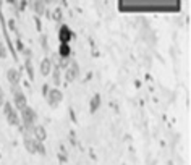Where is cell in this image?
Listing matches in <instances>:
<instances>
[{
    "mask_svg": "<svg viewBox=\"0 0 191 165\" xmlns=\"http://www.w3.org/2000/svg\"><path fill=\"white\" fill-rule=\"evenodd\" d=\"M36 118H37L36 112L32 110L29 105H26V107L21 110L20 120H23V126H36V125H34V123H36Z\"/></svg>",
    "mask_w": 191,
    "mask_h": 165,
    "instance_id": "obj_1",
    "label": "cell"
},
{
    "mask_svg": "<svg viewBox=\"0 0 191 165\" xmlns=\"http://www.w3.org/2000/svg\"><path fill=\"white\" fill-rule=\"evenodd\" d=\"M47 102L50 104V105H57L58 102H62V99H63V94L62 91H58V89H49V92H47Z\"/></svg>",
    "mask_w": 191,
    "mask_h": 165,
    "instance_id": "obj_2",
    "label": "cell"
},
{
    "mask_svg": "<svg viewBox=\"0 0 191 165\" xmlns=\"http://www.w3.org/2000/svg\"><path fill=\"white\" fill-rule=\"evenodd\" d=\"M73 37V32L71 29L67 26V25H62V28H60L58 31V39H60V44H68L70 41H71Z\"/></svg>",
    "mask_w": 191,
    "mask_h": 165,
    "instance_id": "obj_3",
    "label": "cell"
},
{
    "mask_svg": "<svg viewBox=\"0 0 191 165\" xmlns=\"http://www.w3.org/2000/svg\"><path fill=\"white\" fill-rule=\"evenodd\" d=\"M78 76H80V65L76 62H71V65L67 70V79L68 81H74V79H78Z\"/></svg>",
    "mask_w": 191,
    "mask_h": 165,
    "instance_id": "obj_4",
    "label": "cell"
},
{
    "mask_svg": "<svg viewBox=\"0 0 191 165\" xmlns=\"http://www.w3.org/2000/svg\"><path fill=\"white\" fill-rule=\"evenodd\" d=\"M7 79L12 86H18V83H20V73H18L15 68H10L7 71Z\"/></svg>",
    "mask_w": 191,
    "mask_h": 165,
    "instance_id": "obj_5",
    "label": "cell"
},
{
    "mask_svg": "<svg viewBox=\"0 0 191 165\" xmlns=\"http://www.w3.org/2000/svg\"><path fill=\"white\" fill-rule=\"evenodd\" d=\"M32 133H34V136H36L34 139L41 141V143H42V141H44L45 138H47V133H45V128H44V126H41V125H36V126H34V131H32Z\"/></svg>",
    "mask_w": 191,
    "mask_h": 165,
    "instance_id": "obj_6",
    "label": "cell"
},
{
    "mask_svg": "<svg viewBox=\"0 0 191 165\" xmlns=\"http://www.w3.org/2000/svg\"><path fill=\"white\" fill-rule=\"evenodd\" d=\"M15 105H16V108L18 110H23L26 105H28V101H26V96L25 94H16L15 96Z\"/></svg>",
    "mask_w": 191,
    "mask_h": 165,
    "instance_id": "obj_7",
    "label": "cell"
},
{
    "mask_svg": "<svg viewBox=\"0 0 191 165\" xmlns=\"http://www.w3.org/2000/svg\"><path fill=\"white\" fill-rule=\"evenodd\" d=\"M50 71H52V62H50V58L45 57L42 62H41V73H42L44 76H47Z\"/></svg>",
    "mask_w": 191,
    "mask_h": 165,
    "instance_id": "obj_8",
    "label": "cell"
},
{
    "mask_svg": "<svg viewBox=\"0 0 191 165\" xmlns=\"http://www.w3.org/2000/svg\"><path fill=\"white\" fill-rule=\"evenodd\" d=\"M7 120H8V123L13 125V126L20 125V121H21L20 120V115H18L15 110H10V112H8V114H7Z\"/></svg>",
    "mask_w": 191,
    "mask_h": 165,
    "instance_id": "obj_9",
    "label": "cell"
},
{
    "mask_svg": "<svg viewBox=\"0 0 191 165\" xmlns=\"http://www.w3.org/2000/svg\"><path fill=\"white\" fill-rule=\"evenodd\" d=\"M70 54H71V49H70V45H68V44H60V49H58L60 58H70Z\"/></svg>",
    "mask_w": 191,
    "mask_h": 165,
    "instance_id": "obj_10",
    "label": "cell"
},
{
    "mask_svg": "<svg viewBox=\"0 0 191 165\" xmlns=\"http://www.w3.org/2000/svg\"><path fill=\"white\" fill-rule=\"evenodd\" d=\"M25 147L29 150L31 154H36V139L34 138H26L25 139Z\"/></svg>",
    "mask_w": 191,
    "mask_h": 165,
    "instance_id": "obj_11",
    "label": "cell"
},
{
    "mask_svg": "<svg viewBox=\"0 0 191 165\" xmlns=\"http://www.w3.org/2000/svg\"><path fill=\"white\" fill-rule=\"evenodd\" d=\"M99 105H100V96L96 94V96L91 99V112H96L97 108H99Z\"/></svg>",
    "mask_w": 191,
    "mask_h": 165,
    "instance_id": "obj_12",
    "label": "cell"
},
{
    "mask_svg": "<svg viewBox=\"0 0 191 165\" xmlns=\"http://www.w3.org/2000/svg\"><path fill=\"white\" fill-rule=\"evenodd\" d=\"M32 8H34V12L37 15H42L44 13V2H34L32 3Z\"/></svg>",
    "mask_w": 191,
    "mask_h": 165,
    "instance_id": "obj_13",
    "label": "cell"
},
{
    "mask_svg": "<svg viewBox=\"0 0 191 165\" xmlns=\"http://www.w3.org/2000/svg\"><path fill=\"white\" fill-rule=\"evenodd\" d=\"M36 152H39V154H45V147H44V144L41 143V141H37V139H36Z\"/></svg>",
    "mask_w": 191,
    "mask_h": 165,
    "instance_id": "obj_14",
    "label": "cell"
},
{
    "mask_svg": "<svg viewBox=\"0 0 191 165\" xmlns=\"http://www.w3.org/2000/svg\"><path fill=\"white\" fill-rule=\"evenodd\" d=\"M54 81H55V84H60V68L58 67H55V70H54Z\"/></svg>",
    "mask_w": 191,
    "mask_h": 165,
    "instance_id": "obj_15",
    "label": "cell"
},
{
    "mask_svg": "<svg viewBox=\"0 0 191 165\" xmlns=\"http://www.w3.org/2000/svg\"><path fill=\"white\" fill-rule=\"evenodd\" d=\"M26 70H28V73H29V78L32 79V78H34V71H32V63H31V60H26Z\"/></svg>",
    "mask_w": 191,
    "mask_h": 165,
    "instance_id": "obj_16",
    "label": "cell"
},
{
    "mask_svg": "<svg viewBox=\"0 0 191 165\" xmlns=\"http://www.w3.org/2000/svg\"><path fill=\"white\" fill-rule=\"evenodd\" d=\"M7 57V49L3 45V42H0V58H5Z\"/></svg>",
    "mask_w": 191,
    "mask_h": 165,
    "instance_id": "obj_17",
    "label": "cell"
},
{
    "mask_svg": "<svg viewBox=\"0 0 191 165\" xmlns=\"http://www.w3.org/2000/svg\"><path fill=\"white\" fill-rule=\"evenodd\" d=\"M3 110H5V115H7V114H8V112H10V110H13V107H12L10 104L7 102V104H5V107H3Z\"/></svg>",
    "mask_w": 191,
    "mask_h": 165,
    "instance_id": "obj_18",
    "label": "cell"
},
{
    "mask_svg": "<svg viewBox=\"0 0 191 165\" xmlns=\"http://www.w3.org/2000/svg\"><path fill=\"white\" fill-rule=\"evenodd\" d=\"M60 13H62V12H60V8H58V10H55V20H60Z\"/></svg>",
    "mask_w": 191,
    "mask_h": 165,
    "instance_id": "obj_19",
    "label": "cell"
},
{
    "mask_svg": "<svg viewBox=\"0 0 191 165\" xmlns=\"http://www.w3.org/2000/svg\"><path fill=\"white\" fill-rule=\"evenodd\" d=\"M0 104H3V91H2V87H0Z\"/></svg>",
    "mask_w": 191,
    "mask_h": 165,
    "instance_id": "obj_20",
    "label": "cell"
},
{
    "mask_svg": "<svg viewBox=\"0 0 191 165\" xmlns=\"http://www.w3.org/2000/svg\"><path fill=\"white\" fill-rule=\"evenodd\" d=\"M0 42H2V39H0Z\"/></svg>",
    "mask_w": 191,
    "mask_h": 165,
    "instance_id": "obj_21",
    "label": "cell"
}]
</instances>
